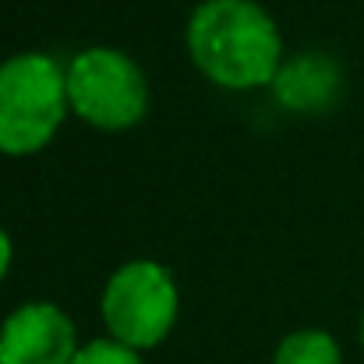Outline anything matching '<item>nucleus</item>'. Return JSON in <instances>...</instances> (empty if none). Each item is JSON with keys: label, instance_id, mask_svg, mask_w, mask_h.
I'll list each match as a JSON object with an SVG mask.
<instances>
[{"label": "nucleus", "instance_id": "4", "mask_svg": "<svg viewBox=\"0 0 364 364\" xmlns=\"http://www.w3.org/2000/svg\"><path fill=\"white\" fill-rule=\"evenodd\" d=\"M68 103L100 131H127L149 114L145 71L114 46H89L68 60Z\"/></svg>", "mask_w": 364, "mask_h": 364}, {"label": "nucleus", "instance_id": "9", "mask_svg": "<svg viewBox=\"0 0 364 364\" xmlns=\"http://www.w3.org/2000/svg\"><path fill=\"white\" fill-rule=\"evenodd\" d=\"M11 258H14V244H11V234L0 227V279L11 272Z\"/></svg>", "mask_w": 364, "mask_h": 364}, {"label": "nucleus", "instance_id": "1", "mask_svg": "<svg viewBox=\"0 0 364 364\" xmlns=\"http://www.w3.org/2000/svg\"><path fill=\"white\" fill-rule=\"evenodd\" d=\"M188 53L223 89H262L283 68V36L258 0H202L188 18Z\"/></svg>", "mask_w": 364, "mask_h": 364}, {"label": "nucleus", "instance_id": "3", "mask_svg": "<svg viewBox=\"0 0 364 364\" xmlns=\"http://www.w3.org/2000/svg\"><path fill=\"white\" fill-rule=\"evenodd\" d=\"M100 311L114 340H121L124 347L138 354L152 350L177 326V311H181L177 279L166 265L152 258L124 262L103 287Z\"/></svg>", "mask_w": 364, "mask_h": 364}, {"label": "nucleus", "instance_id": "5", "mask_svg": "<svg viewBox=\"0 0 364 364\" xmlns=\"http://www.w3.org/2000/svg\"><path fill=\"white\" fill-rule=\"evenodd\" d=\"M78 347L71 315L50 301H28L0 326V364H71Z\"/></svg>", "mask_w": 364, "mask_h": 364}, {"label": "nucleus", "instance_id": "7", "mask_svg": "<svg viewBox=\"0 0 364 364\" xmlns=\"http://www.w3.org/2000/svg\"><path fill=\"white\" fill-rule=\"evenodd\" d=\"M272 364H343V350L326 329H294L279 340Z\"/></svg>", "mask_w": 364, "mask_h": 364}, {"label": "nucleus", "instance_id": "2", "mask_svg": "<svg viewBox=\"0 0 364 364\" xmlns=\"http://www.w3.org/2000/svg\"><path fill=\"white\" fill-rule=\"evenodd\" d=\"M68 71L39 50L0 60V152L32 156L53 141L68 117Z\"/></svg>", "mask_w": 364, "mask_h": 364}, {"label": "nucleus", "instance_id": "6", "mask_svg": "<svg viewBox=\"0 0 364 364\" xmlns=\"http://www.w3.org/2000/svg\"><path fill=\"white\" fill-rule=\"evenodd\" d=\"M272 89L276 100L290 110H322L340 96L343 71L326 53H301L294 60H283Z\"/></svg>", "mask_w": 364, "mask_h": 364}, {"label": "nucleus", "instance_id": "8", "mask_svg": "<svg viewBox=\"0 0 364 364\" xmlns=\"http://www.w3.org/2000/svg\"><path fill=\"white\" fill-rule=\"evenodd\" d=\"M71 364H145V361H141L138 350L124 347L121 340H114V336H100V340L82 343Z\"/></svg>", "mask_w": 364, "mask_h": 364}, {"label": "nucleus", "instance_id": "10", "mask_svg": "<svg viewBox=\"0 0 364 364\" xmlns=\"http://www.w3.org/2000/svg\"><path fill=\"white\" fill-rule=\"evenodd\" d=\"M361 347H364V315H361Z\"/></svg>", "mask_w": 364, "mask_h": 364}]
</instances>
